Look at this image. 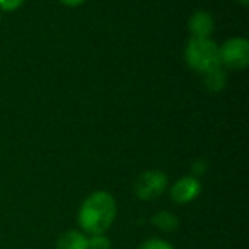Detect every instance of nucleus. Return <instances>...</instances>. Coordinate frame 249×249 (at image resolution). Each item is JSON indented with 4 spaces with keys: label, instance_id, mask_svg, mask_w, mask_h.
I'll return each mask as SVG.
<instances>
[{
    "label": "nucleus",
    "instance_id": "11",
    "mask_svg": "<svg viewBox=\"0 0 249 249\" xmlns=\"http://www.w3.org/2000/svg\"><path fill=\"white\" fill-rule=\"evenodd\" d=\"M139 249H176L171 242L164 241L160 237H150L147 241H143L142 244L139 246Z\"/></svg>",
    "mask_w": 249,
    "mask_h": 249
},
{
    "label": "nucleus",
    "instance_id": "6",
    "mask_svg": "<svg viewBox=\"0 0 249 249\" xmlns=\"http://www.w3.org/2000/svg\"><path fill=\"white\" fill-rule=\"evenodd\" d=\"M188 31L191 38H212L215 31V19L208 11H195L188 19Z\"/></svg>",
    "mask_w": 249,
    "mask_h": 249
},
{
    "label": "nucleus",
    "instance_id": "1",
    "mask_svg": "<svg viewBox=\"0 0 249 249\" xmlns=\"http://www.w3.org/2000/svg\"><path fill=\"white\" fill-rule=\"evenodd\" d=\"M118 205L114 196L106 190H97L87 195L77 212L79 231L86 235L106 234L116 220Z\"/></svg>",
    "mask_w": 249,
    "mask_h": 249
},
{
    "label": "nucleus",
    "instance_id": "5",
    "mask_svg": "<svg viewBox=\"0 0 249 249\" xmlns=\"http://www.w3.org/2000/svg\"><path fill=\"white\" fill-rule=\"evenodd\" d=\"M201 193V181L200 178L188 174L179 179H176L169 188V198L176 205H188L195 201Z\"/></svg>",
    "mask_w": 249,
    "mask_h": 249
},
{
    "label": "nucleus",
    "instance_id": "2",
    "mask_svg": "<svg viewBox=\"0 0 249 249\" xmlns=\"http://www.w3.org/2000/svg\"><path fill=\"white\" fill-rule=\"evenodd\" d=\"M184 62L191 70L205 75L220 67L218 45L212 38H190L184 48Z\"/></svg>",
    "mask_w": 249,
    "mask_h": 249
},
{
    "label": "nucleus",
    "instance_id": "12",
    "mask_svg": "<svg viewBox=\"0 0 249 249\" xmlns=\"http://www.w3.org/2000/svg\"><path fill=\"white\" fill-rule=\"evenodd\" d=\"M26 0H0V12H14Z\"/></svg>",
    "mask_w": 249,
    "mask_h": 249
},
{
    "label": "nucleus",
    "instance_id": "9",
    "mask_svg": "<svg viewBox=\"0 0 249 249\" xmlns=\"http://www.w3.org/2000/svg\"><path fill=\"white\" fill-rule=\"evenodd\" d=\"M203 77H205V87L210 92H220L227 86V73H225V70H222V67L205 73Z\"/></svg>",
    "mask_w": 249,
    "mask_h": 249
},
{
    "label": "nucleus",
    "instance_id": "15",
    "mask_svg": "<svg viewBox=\"0 0 249 249\" xmlns=\"http://www.w3.org/2000/svg\"><path fill=\"white\" fill-rule=\"evenodd\" d=\"M0 22H2V12H0Z\"/></svg>",
    "mask_w": 249,
    "mask_h": 249
},
{
    "label": "nucleus",
    "instance_id": "7",
    "mask_svg": "<svg viewBox=\"0 0 249 249\" xmlns=\"http://www.w3.org/2000/svg\"><path fill=\"white\" fill-rule=\"evenodd\" d=\"M55 249H87V235L79 229L65 231L56 239Z\"/></svg>",
    "mask_w": 249,
    "mask_h": 249
},
{
    "label": "nucleus",
    "instance_id": "4",
    "mask_svg": "<svg viewBox=\"0 0 249 249\" xmlns=\"http://www.w3.org/2000/svg\"><path fill=\"white\" fill-rule=\"evenodd\" d=\"M167 174L160 169H149L139 174L133 184L135 196L142 201H154L159 196H162L167 190Z\"/></svg>",
    "mask_w": 249,
    "mask_h": 249
},
{
    "label": "nucleus",
    "instance_id": "10",
    "mask_svg": "<svg viewBox=\"0 0 249 249\" xmlns=\"http://www.w3.org/2000/svg\"><path fill=\"white\" fill-rule=\"evenodd\" d=\"M113 242L106 234L87 235V249H111Z\"/></svg>",
    "mask_w": 249,
    "mask_h": 249
},
{
    "label": "nucleus",
    "instance_id": "3",
    "mask_svg": "<svg viewBox=\"0 0 249 249\" xmlns=\"http://www.w3.org/2000/svg\"><path fill=\"white\" fill-rule=\"evenodd\" d=\"M218 55H220V67L242 72L249 65V41L244 36L225 39L222 46H218Z\"/></svg>",
    "mask_w": 249,
    "mask_h": 249
},
{
    "label": "nucleus",
    "instance_id": "8",
    "mask_svg": "<svg viewBox=\"0 0 249 249\" xmlns=\"http://www.w3.org/2000/svg\"><path fill=\"white\" fill-rule=\"evenodd\" d=\"M150 224L157 229V231L164 232V234H171V232H176L179 229V217L173 212L160 210L157 213H154L150 217Z\"/></svg>",
    "mask_w": 249,
    "mask_h": 249
},
{
    "label": "nucleus",
    "instance_id": "13",
    "mask_svg": "<svg viewBox=\"0 0 249 249\" xmlns=\"http://www.w3.org/2000/svg\"><path fill=\"white\" fill-rule=\"evenodd\" d=\"M60 4H63L65 7H80V5H84L87 2V0H58Z\"/></svg>",
    "mask_w": 249,
    "mask_h": 249
},
{
    "label": "nucleus",
    "instance_id": "14",
    "mask_svg": "<svg viewBox=\"0 0 249 249\" xmlns=\"http://www.w3.org/2000/svg\"><path fill=\"white\" fill-rule=\"evenodd\" d=\"M237 2L242 5V7H248V5H249V0H237Z\"/></svg>",
    "mask_w": 249,
    "mask_h": 249
}]
</instances>
